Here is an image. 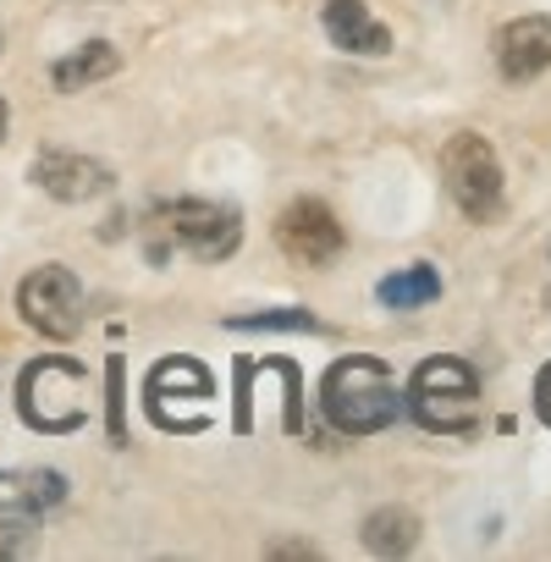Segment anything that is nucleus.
I'll use <instances>...</instances> for the list:
<instances>
[{
  "mask_svg": "<svg viewBox=\"0 0 551 562\" xmlns=\"http://www.w3.org/2000/svg\"><path fill=\"white\" fill-rule=\"evenodd\" d=\"M321 414L342 436H375V430H386L403 414L397 386H392V370L381 359H364V353L337 359L326 370V381H321Z\"/></svg>",
  "mask_w": 551,
  "mask_h": 562,
  "instance_id": "nucleus-1",
  "label": "nucleus"
},
{
  "mask_svg": "<svg viewBox=\"0 0 551 562\" xmlns=\"http://www.w3.org/2000/svg\"><path fill=\"white\" fill-rule=\"evenodd\" d=\"M155 221H160V243H149V259L155 265L171 248L193 254L199 265H221L243 243V215L232 204H215V199H166L155 210Z\"/></svg>",
  "mask_w": 551,
  "mask_h": 562,
  "instance_id": "nucleus-2",
  "label": "nucleus"
},
{
  "mask_svg": "<svg viewBox=\"0 0 551 562\" xmlns=\"http://www.w3.org/2000/svg\"><path fill=\"white\" fill-rule=\"evenodd\" d=\"M441 182L452 193V204L474 221V226H491L502 221L507 210V182H502V160L496 149L485 144V133H452L441 144Z\"/></svg>",
  "mask_w": 551,
  "mask_h": 562,
  "instance_id": "nucleus-3",
  "label": "nucleus"
},
{
  "mask_svg": "<svg viewBox=\"0 0 551 562\" xmlns=\"http://www.w3.org/2000/svg\"><path fill=\"white\" fill-rule=\"evenodd\" d=\"M408 408L425 430H469L474 414H480V375L463 364V359H425L414 370V386H408Z\"/></svg>",
  "mask_w": 551,
  "mask_h": 562,
  "instance_id": "nucleus-4",
  "label": "nucleus"
},
{
  "mask_svg": "<svg viewBox=\"0 0 551 562\" xmlns=\"http://www.w3.org/2000/svg\"><path fill=\"white\" fill-rule=\"evenodd\" d=\"M18 315L50 337V342H72L83 331V281L67 265H40L23 276L18 288Z\"/></svg>",
  "mask_w": 551,
  "mask_h": 562,
  "instance_id": "nucleus-5",
  "label": "nucleus"
},
{
  "mask_svg": "<svg viewBox=\"0 0 551 562\" xmlns=\"http://www.w3.org/2000/svg\"><path fill=\"white\" fill-rule=\"evenodd\" d=\"M83 381V364L78 359H34L23 370V392H18V408L34 430L45 436H61V430H78L83 425V403L72 397Z\"/></svg>",
  "mask_w": 551,
  "mask_h": 562,
  "instance_id": "nucleus-6",
  "label": "nucleus"
},
{
  "mask_svg": "<svg viewBox=\"0 0 551 562\" xmlns=\"http://www.w3.org/2000/svg\"><path fill=\"white\" fill-rule=\"evenodd\" d=\"M342 243H348V232H342V221L326 199H293V204H282V215H276V248H282L293 265L321 270L342 254Z\"/></svg>",
  "mask_w": 551,
  "mask_h": 562,
  "instance_id": "nucleus-7",
  "label": "nucleus"
},
{
  "mask_svg": "<svg viewBox=\"0 0 551 562\" xmlns=\"http://www.w3.org/2000/svg\"><path fill=\"white\" fill-rule=\"evenodd\" d=\"M34 188L50 193L56 204H89V199H105L116 188V171L94 155H78V149H45L34 160Z\"/></svg>",
  "mask_w": 551,
  "mask_h": 562,
  "instance_id": "nucleus-8",
  "label": "nucleus"
},
{
  "mask_svg": "<svg viewBox=\"0 0 551 562\" xmlns=\"http://www.w3.org/2000/svg\"><path fill=\"white\" fill-rule=\"evenodd\" d=\"M491 50H496V72L507 83L540 78L551 67V18H513V23H502Z\"/></svg>",
  "mask_w": 551,
  "mask_h": 562,
  "instance_id": "nucleus-9",
  "label": "nucleus"
},
{
  "mask_svg": "<svg viewBox=\"0 0 551 562\" xmlns=\"http://www.w3.org/2000/svg\"><path fill=\"white\" fill-rule=\"evenodd\" d=\"M321 23H326V40L348 56H386L392 50V29L370 18L364 0H326Z\"/></svg>",
  "mask_w": 551,
  "mask_h": 562,
  "instance_id": "nucleus-10",
  "label": "nucleus"
},
{
  "mask_svg": "<svg viewBox=\"0 0 551 562\" xmlns=\"http://www.w3.org/2000/svg\"><path fill=\"white\" fill-rule=\"evenodd\" d=\"M177 397H193V403H204V397H215V381H210V370H204V364H193V359H166L160 370H149V392H144V414H149L155 425L166 419V408H171Z\"/></svg>",
  "mask_w": 551,
  "mask_h": 562,
  "instance_id": "nucleus-11",
  "label": "nucleus"
},
{
  "mask_svg": "<svg viewBox=\"0 0 551 562\" xmlns=\"http://www.w3.org/2000/svg\"><path fill=\"white\" fill-rule=\"evenodd\" d=\"M122 72V50L111 45V40H83L72 56H61L56 67H50V83L61 89V94H78V89H94V83H105V78H116Z\"/></svg>",
  "mask_w": 551,
  "mask_h": 562,
  "instance_id": "nucleus-12",
  "label": "nucleus"
},
{
  "mask_svg": "<svg viewBox=\"0 0 551 562\" xmlns=\"http://www.w3.org/2000/svg\"><path fill=\"white\" fill-rule=\"evenodd\" d=\"M375 299H381V310H397V315L425 310V304L441 299V276H436L430 259H414V265H403V270H392V276L375 281Z\"/></svg>",
  "mask_w": 551,
  "mask_h": 562,
  "instance_id": "nucleus-13",
  "label": "nucleus"
},
{
  "mask_svg": "<svg viewBox=\"0 0 551 562\" xmlns=\"http://www.w3.org/2000/svg\"><path fill=\"white\" fill-rule=\"evenodd\" d=\"M359 540H364L370 557H408L419 546V513H408V507H375L364 518Z\"/></svg>",
  "mask_w": 551,
  "mask_h": 562,
  "instance_id": "nucleus-14",
  "label": "nucleus"
},
{
  "mask_svg": "<svg viewBox=\"0 0 551 562\" xmlns=\"http://www.w3.org/2000/svg\"><path fill=\"white\" fill-rule=\"evenodd\" d=\"M45 518L40 496H34V480L29 474H7L0 469V529H12V535H34Z\"/></svg>",
  "mask_w": 551,
  "mask_h": 562,
  "instance_id": "nucleus-15",
  "label": "nucleus"
},
{
  "mask_svg": "<svg viewBox=\"0 0 551 562\" xmlns=\"http://www.w3.org/2000/svg\"><path fill=\"white\" fill-rule=\"evenodd\" d=\"M226 331H326L321 315L288 304V310H265V315H226Z\"/></svg>",
  "mask_w": 551,
  "mask_h": 562,
  "instance_id": "nucleus-16",
  "label": "nucleus"
},
{
  "mask_svg": "<svg viewBox=\"0 0 551 562\" xmlns=\"http://www.w3.org/2000/svg\"><path fill=\"white\" fill-rule=\"evenodd\" d=\"M122 381H127V359H122V353H111V364H105V386H111V403H105L111 447H127V419H122Z\"/></svg>",
  "mask_w": 551,
  "mask_h": 562,
  "instance_id": "nucleus-17",
  "label": "nucleus"
},
{
  "mask_svg": "<svg viewBox=\"0 0 551 562\" xmlns=\"http://www.w3.org/2000/svg\"><path fill=\"white\" fill-rule=\"evenodd\" d=\"M270 557H276V562H315L321 546H315V540H276Z\"/></svg>",
  "mask_w": 551,
  "mask_h": 562,
  "instance_id": "nucleus-18",
  "label": "nucleus"
},
{
  "mask_svg": "<svg viewBox=\"0 0 551 562\" xmlns=\"http://www.w3.org/2000/svg\"><path fill=\"white\" fill-rule=\"evenodd\" d=\"M34 546V535H12V529H0V557H18V551H29Z\"/></svg>",
  "mask_w": 551,
  "mask_h": 562,
  "instance_id": "nucleus-19",
  "label": "nucleus"
},
{
  "mask_svg": "<svg viewBox=\"0 0 551 562\" xmlns=\"http://www.w3.org/2000/svg\"><path fill=\"white\" fill-rule=\"evenodd\" d=\"M535 397H540V419L551 425V364L540 370V381H535Z\"/></svg>",
  "mask_w": 551,
  "mask_h": 562,
  "instance_id": "nucleus-20",
  "label": "nucleus"
},
{
  "mask_svg": "<svg viewBox=\"0 0 551 562\" xmlns=\"http://www.w3.org/2000/svg\"><path fill=\"white\" fill-rule=\"evenodd\" d=\"M7 122H12V116H7V100H0V144H7Z\"/></svg>",
  "mask_w": 551,
  "mask_h": 562,
  "instance_id": "nucleus-21",
  "label": "nucleus"
},
{
  "mask_svg": "<svg viewBox=\"0 0 551 562\" xmlns=\"http://www.w3.org/2000/svg\"><path fill=\"white\" fill-rule=\"evenodd\" d=\"M0 56H7V29H0Z\"/></svg>",
  "mask_w": 551,
  "mask_h": 562,
  "instance_id": "nucleus-22",
  "label": "nucleus"
}]
</instances>
